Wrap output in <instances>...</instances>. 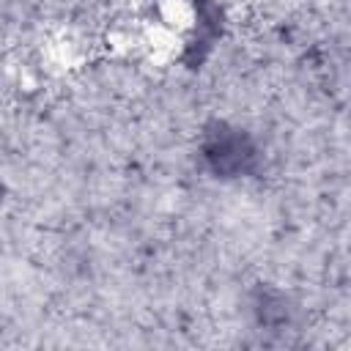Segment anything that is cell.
<instances>
[{
    "mask_svg": "<svg viewBox=\"0 0 351 351\" xmlns=\"http://www.w3.org/2000/svg\"><path fill=\"white\" fill-rule=\"evenodd\" d=\"M208 159L214 162L217 170L222 173H239L247 167V162L252 159V148L239 137V134H219L211 145H208Z\"/></svg>",
    "mask_w": 351,
    "mask_h": 351,
    "instance_id": "1",
    "label": "cell"
}]
</instances>
